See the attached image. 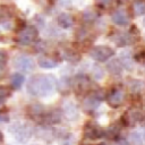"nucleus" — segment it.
<instances>
[{
  "label": "nucleus",
  "mask_w": 145,
  "mask_h": 145,
  "mask_svg": "<svg viewBox=\"0 0 145 145\" xmlns=\"http://www.w3.org/2000/svg\"><path fill=\"white\" fill-rule=\"evenodd\" d=\"M57 88V80L52 75H34L28 82L26 89L32 96L36 97H46L53 94Z\"/></svg>",
  "instance_id": "1"
},
{
  "label": "nucleus",
  "mask_w": 145,
  "mask_h": 145,
  "mask_svg": "<svg viewBox=\"0 0 145 145\" xmlns=\"http://www.w3.org/2000/svg\"><path fill=\"white\" fill-rule=\"evenodd\" d=\"M10 134L19 143H26L33 135V128L26 122H15L9 127Z\"/></svg>",
  "instance_id": "2"
},
{
  "label": "nucleus",
  "mask_w": 145,
  "mask_h": 145,
  "mask_svg": "<svg viewBox=\"0 0 145 145\" xmlns=\"http://www.w3.org/2000/svg\"><path fill=\"white\" fill-rule=\"evenodd\" d=\"M37 34H39L37 29L34 26L28 25V26H25L24 28H22L17 33L16 40L22 45H28V44H31L32 42H34L36 40Z\"/></svg>",
  "instance_id": "3"
},
{
  "label": "nucleus",
  "mask_w": 145,
  "mask_h": 145,
  "mask_svg": "<svg viewBox=\"0 0 145 145\" xmlns=\"http://www.w3.org/2000/svg\"><path fill=\"white\" fill-rule=\"evenodd\" d=\"M114 54V51L106 45H96L89 51L91 58H93L97 62H104L109 60Z\"/></svg>",
  "instance_id": "4"
},
{
  "label": "nucleus",
  "mask_w": 145,
  "mask_h": 145,
  "mask_svg": "<svg viewBox=\"0 0 145 145\" xmlns=\"http://www.w3.org/2000/svg\"><path fill=\"white\" fill-rule=\"evenodd\" d=\"M125 99H126V92L121 87L112 88L109 92V94L106 95L108 104L111 108H118V106L122 105V103L125 102Z\"/></svg>",
  "instance_id": "5"
},
{
  "label": "nucleus",
  "mask_w": 145,
  "mask_h": 145,
  "mask_svg": "<svg viewBox=\"0 0 145 145\" xmlns=\"http://www.w3.org/2000/svg\"><path fill=\"white\" fill-rule=\"evenodd\" d=\"M14 67L20 71H32L35 68V61L28 56H17L14 59Z\"/></svg>",
  "instance_id": "6"
},
{
  "label": "nucleus",
  "mask_w": 145,
  "mask_h": 145,
  "mask_svg": "<svg viewBox=\"0 0 145 145\" xmlns=\"http://www.w3.org/2000/svg\"><path fill=\"white\" fill-rule=\"evenodd\" d=\"M104 99L103 94H100V92H93L88 96H86L83 101V108L86 111H93L95 110L100 104L101 101Z\"/></svg>",
  "instance_id": "7"
},
{
  "label": "nucleus",
  "mask_w": 145,
  "mask_h": 145,
  "mask_svg": "<svg viewBox=\"0 0 145 145\" xmlns=\"http://www.w3.org/2000/svg\"><path fill=\"white\" fill-rule=\"evenodd\" d=\"M84 135L87 139L95 140L104 136V130L93 122H87L84 127Z\"/></svg>",
  "instance_id": "8"
},
{
  "label": "nucleus",
  "mask_w": 145,
  "mask_h": 145,
  "mask_svg": "<svg viewBox=\"0 0 145 145\" xmlns=\"http://www.w3.org/2000/svg\"><path fill=\"white\" fill-rule=\"evenodd\" d=\"M140 120H142V113L137 109H130L126 111L125 114L122 116V121L127 126H134Z\"/></svg>",
  "instance_id": "9"
},
{
  "label": "nucleus",
  "mask_w": 145,
  "mask_h": 145,
  "mask_svg": "<svg viewBox=\"0 0 145 145\" xmlns=\"http://www.w3.org/2000/svg\"><path fill=\"white\" fill-rule=\"evenodd\" d=\"M111 19L116 25H127L128 24V15L123 9H117L112 12Z\"/></svg>",
  "instance_id": "10"
},
{
  "label": "nucleus",
  "mask_w": 145,
  "mask_h": 145,
  "mask_svg": "<svg viewBox=\"0 0 145 145\" xmlns=\"http://www.w3.org/2000/svg\"><path fill=\"white\" fill-rule=\"evenodd\" d=\"M37 65L41 68H44V69H52V68H54V67L58 66V60L54 59L53 57L41 56L37 59Z\"/></svg>",
  "instance_id": "11"
},
{
  "label": "nucleus",
  "mask_w": 145,
  "mask_h": 145,
  "mask_svg": "<svg viewBox=\"0 0 145 145\" xmlns=\"http://www.w3.org/2000/svg\"><path fill=\"white\" fill-rule=\"evenodd\" d=\"M63 113L65 116L69 119V120H76L78 118V111H77V108L74 103L71 102H68V103H65L63 105Z\"/></svg>",
  "instance_id": "12"
},
{
  "label": "nucleus",
  "mask_w": 145,
  "mask_h": 145,
  "mask_svg": "<svg viewBox=\"0 0 145 145\" xmlns=\"http://www.w3.org/2000/svg\"><path fill=\"white\" fill-rule=\"evenodd\" d=\"M29 114H31L32 118L43 121V118H44L45 112H44L43 106L40 103H34L33 105L29 106Z\"/></svg>",
  "instance_id": "13"
},
{
  "label": "nucleus",
  "mask_w": 145,
  "mask_h": 145,
  "mask_svg": "<svg viewBox=\"0 0 145 145\" xmlns=\"http://www.w3.org/2000/svg\"><path fill=\"white\" fill-rule=\"evenodd\" d=\"M36 134H37V136L40 138H42L44 140H48V142H51L52 138H53V135H54L53 130L48 126H42V127L37 128L36 129Z\"/></svg>",
  "instance_id": "14"
},
{
  "label": "nucleus",
  "mask_w": 145,
  "mask_h": 145,
  "mask_svg": "<svg viewBox=\"0 0 145 145\" xmlns=\"http://www.w3.org/2000/svg\"><path fill=\"white\" fill-rule=\"evenodd\" d=\"M58 24L60 27L62 28H69L72 26L74 24V20H72V17L69 15V14H66V12H62L58 16Z\"/></svg>",
  "instance_id": "15"
},
{
  "label": "nucleus",
  "mask_w": 145,
  "mask_h": 145,
  "mask_svg": "<svg viewBox=\"0 0 145 145\" xmlns=\"http://www.w3.org/2000/svg\"><path fill=\"white\" fill-rule=\"evenodd\" d=\"M130 37L131 36H129V34H127V33H117V35H116V39H113V41L116 42V44L117 45H119V46H125V45H127L128 43H130Z\"/></svg>",
  "instance_id": "16"
},
{
  "label": "nucleus",
  "mask_w": 145,
  "mask_h": 145,
  "mask_svg": "<svg viewBox=\"0 0 145 145\" xmlns=\"http://www.w3.org/2000/svg\"><path fill=\"white\" fill-rule=\"evenodd\" d=\"M59 145H74L75 144V136L70 133H65L59 136L58 140Z\"/></svg>",
  "instance_id": "17"
},
{
  "label": "nucleus",
  "mask_w": 145,
  "mask_h": 145,
  "mask_svg": "<svg viewBox=\"0 0 145 145\" xmlns=\"http://www.w3.org/2000/svg\"><path fill=\"white\" fill-rule=\"evenodd\" d=\"M24 82H25V77H24L22 74H19V72L14 74V75L11 76V78H10V84H11V86H12L15 89L20 88Z\"/></svg>",
  "instance_id": "18"
},
{
  "label": "nucleus",
  "mask_w": 145,
  "mask_h": 145,
  "mask_svg": "<svg viewBox=\"0 0 145 145\" xmlns=\"http://www.w3.org/2000/svg\"><path fill=\"white\" fill-rule=\"evenodd\" d=\"M89 82L85 76H78L75 78V86L78 91H84L88 87Z\"/></svg>",
  "instance_id": "19"
},
{
  "label": "nucleus",
  "mask_w": 145,
  "mask_h": 145,
  "mask_svg": "<svg viewBox=\"0 0 145 145\" xmlns=\"http://www.w3.org/2000/svg\"><path fill=\"white\" fill-rule=\"evenodd\" d=\"M133 10L136 16H142L145 12V5L142 0H136L133 3Z\"/></svg>",
  "instance_id": "20"
},
{
  "label": "nucleus",
  "mask_w": 145,
  "mask_h": 145,
  "mask_svg": "<svg viewBox=\"0 0 145 145\" xmlns=\"http://www.w3.org/2000/svg\"><path fill=\"white\" fill-rule=\"evenodd\" d=\"M83 17H84V20H86V22H93L99 17V12L95 9L89 8L83 12Z\"/></svg>",
  "instance_id": "21"
},
{
  "label": "nucleus",
  "mask_w": 145,
  "mask_h": 145,
  "mask_svg": "<svg viewBox=\"0 0 145 145\" xmlns=\"http://www.w3.org/2000/svg\"><path fill=\"white\" fill-rule=\"evenodd\" d=\"M119 130L120 129H119V127L117 125H112L106 129V131H104V136L110 137V138H116L118 136V134H119Z\"/></svg>",
  "instance_id": "22"
},
{
  "label": "nucleus",
  "mask_w": 145,
  "mask_h": 145,
  "mask_svg": "<svg viewBox=\"0 0 145 145\" xmlns=\"http://www.w3.org/2000/svg\"><path fill=\"white\" fill-rule=\"evenodd\" d=\"M130 140L134 143V145H143V142H144L143 134L138 133V131L131 133L130 134Z\"/></svg>",
  "instance_id": "23"
},
{
  "label": "nucleus",
  "mask_w": 145,
  "mask_h": 145,
  "mask_svg": "<svg viewBox=\"0 0 145 145\" xmlns=\"http://www.w3.org/2000/svg\"><path fill=\"white\" fill-rule=\"evenodd\" d=\"M6 63H7V53L3 50H0V77L5 74L6 69Z\"/></svg>",
  "instance_id": "24"
},
{
  "label": "nucleus",
  "mask_w": 145,
  "mask_h": 145,
  "mask_svg": "<svg viewBox=\"0 0 145 145\" xmlns=\"http://www.w3.org/2000/svg\"><path fill=\"white\" fill-rule=\"evenodd\" d=\"M108 68L112 74H120V71H121V65L118 62V60H114V61L110 62Z\"/></svg>",
  "instance_id": "25"
},
{
  "label": "nucleus",
  "mask_w": 145,
  "mask_h": 145,
  "mask_svg": "<svg viewBox=\"0 0 145 145\" xmlns=\"http://www.w3.org/2000/svg\"><path fill=\"white\" fill-rule=\"evenodd\" d=\"M120 60L122 61V65L130 68L133 66V61H131V58H130V54L128 52H122L121 53V57H120Z\"/></svg>",
  "instance_id": "26"
},
{
  "label": "nucleus",
  "mask_w": 145,
  "mask_h": 145,
  "mask_svg": "<svg viewBox=\"0 0 145 145\" xmlns=\"http://www.w3.org/2000/svg\"><path fill=\"white\" fill-rule=\"evenodd\" d=\"M10 88L8 86H3L0 85V102H2L3 100H6L8 96H10Z\"/></svg>",
  "instance_id": "27"
},
{
  "label": "nucleus",
  "mask_w": 145,
  "mask_h": 145,
  "mask_svg": "<svg viewBox=\"0 0 145 145\" xmlns=\"http://www.w3.org/2000/svg\"><path fill=\"white\" fill-rule=\"evenodd\" d=\"M143 88V83L140 80H133L130 84V91L134 93H138L140 92Z\"/></svg>",
  "instance_id": "28"
},
{
  "label": "nucleus",
  "mask_w": 145,
  "mask_h": 145,
  "mask_svg": "<svg viewBox=\"0 0 145 145\" xmlns=\"http://www.w3.org/2000/svg\"><path fill=\"white\" fill-rule=\"evenodd\" d=\"M62 57H63L66 60H68V61H77V60L79 59L78 56H77L76 53L71 52V51H65L63 54H62Z\"/></svg>",
  "instance_id": "29"
},
{
  "label": "nucleus",
  "mask_w": 145,
  "mask_h": 145,
  "mask_svg": "<svg viewBox=\"0 0 145 145\" xmlns=\"http://www.w3.org/2000/svg\"><path fill=\"white\" fill-rule=\"evenodd\" d=\"M95 1L100 7H106L108 5L111 3V0H95Z\"/></svg>",
  "instance_id": "30"
},
{
  "label": "nucleus",
  "mask_w": 145,
  "mask_h": 145,
  "mask_svg": "<svg viewBox=\"0 0 145 145\" xmlns=\"http://www.w3.org/2000/svg\"><path fill=\"white\" fill-rule=\"evenodd\" d=\"M114 145H129V144H128V142H127L126 139L120 138V139H117V140H116Z\"/></svg>",
  "instance_id": "31"
},
{
  "label": "nucleus",
  "mask_w": 145,
  "mask_h": 145,
  "mask_svg": "<svg viewBox=\"0 0 145 145\" xmlns=\"http://www.w3.org/2000/svg\"><path fill=\"white\" fill-rule=\"evenodd\" d=\"M8 120H9V118H8L7 116H5V114H1V113H0V122H1V121L6 122V121H8Z\"/></svg>",
  "instance_id": "32"
},
{
  "label": "nucleus",
  "mask_w": 145,
  "mask_h": 145,
  "mask_svg": "<svg viewBox=\"0 0 145 145\" xmlns=\"http://www.w3.org/2000/svg\"><path fill=\"white\" fill-rule=\"evenodd\" d=\"M2 140H3V135H2V133L0 131V144L2 143Z\"/></svg>",
  "instance_id": "33"
},
{
  "label": "nucleus",
  "mask_w": 145,
  "mask_h": 145,
  "mask_svg": "<svg viewBox=\"0 0 145 145\" xmlns=\"http://www.w3.org/2000/svg\"><path fill=\"white\" fill-rule=\"evenodd\" d=\"M83 145H89V144H83Z\"/></svg>",
  "instance_id": "34"
},
{
  "label": "nucleus",
  "mask_w": 145,
  "mask_h": 145,
  "mask_svg": "<svg viewBox=\"0 0 145 145\" xmlns=\"http://www.w3.org/2000/svg\"><path fill=\"white\" fill-rule=\"evenodd\" d=\"M33 145H35V144H33Z\"/></svg>",
  "instance_id": "35"
}]
</instances>
